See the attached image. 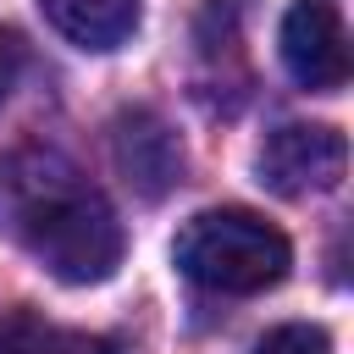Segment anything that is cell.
Returning a JSON list of instances; mask_svg holds the SVG:
<instances>
[{"mask_svg":"<svg viewBox=\"0 0 354 354\" xmlns=\"http://www.w3.org/2000/svg\"><path fill=\"white\" fill-rule=\"evenodd\" d=\"M0 238L72 288L105 282L122 266V221L111 199L50 144H17L0 155Z\"/></svg>","mask_w":354,"mask_h":354,"instance_id":"1","label":"cell"},{"mask_svg":"<svg viewBox=\"0 0 354 354\" xmlns=\"http://www.w3.org/2000/svg\"><path fill=\"white\" fill-rule=\"evenodd\" d=\"M171 260H177V271H183L194 288H205V293H232V299H238V293H266V288H277V282L288 277V266H293V249H288V238H282L266 216L227 205V210H199V216L177 232Z\"/></svg>","mask_w":354,"mask_h":354,"instance_id":"2","label":"cell"},{"mask_svg":"<svg viewBox=\"0 0 354 354\" xmlns=\"http://www.w3.org/2000/svg\"><path fill=\"white\" fill-rule=\"evenodd\" d=\"M260 183L282 199H304V194H326L343 183L348 166V138L326 122H282L277 133H266L260 144Z\"/></svg>","mask_w":354,"mask_h":354,"instance_id":"3","label":"cell"},{"mask_svg":"<svg viewBox=\"0 0 354 354\" xmlns=\"http://www.w3.org/2000/svg\"><path fill=\"white\" fill-rule=\"evenodd\" d=\"M282 66L293 72V83L332 94L348 83V33H343V11L332 0H293L282 17Z\"/></svg>","mask_w":354,"mask_h":354,"instance_id":"4","label":"cell"},{"mask_svg":"<svg viewBox=\"0 0 354 354\" xmlns=\"http://www.w3.org/2000/svg\"><path fill=\"white\" fill-rule=\"evenodd\" d=\"M111 160H116L122 183L149 205L183 183V144L149 105H133L111 122Z\"/></svg>","mask_w":354,"mask_h":354,"instance_id":"5","label":"cell"},{"mask_svg":"<svg viewBox=\"0 0 354 354\" xmlns=\"http://www.w3.org/2000/svg\"><path fill=\"white\" fill-rule=\"evenodd\" d=\"M50 28L77 50H122L138 33V0H39Z\"/></svg>","mask_w":354,"mask_h":354,"instance_id":"6","label":"cell"},{"mask_svg":"<svg viewBox=\"0 0 354 354\" xmlns=\"http://www.w3.org/2000/svg\"><path fill=\"white\" fill-rule=\"evenodd\" d=\"M0 354H116V348L88 332L50 326L33 310H11V315H0Z\"/></svg>","mask_w":354,"mask_h":354,"instance_id":"7","label":"cell"},{"mask_svg":"<svg viewBox=\"0 0 354 354\" xmlns=\"http://www.w3.org/2000/svg\"><path fill=\"white\" fill-rule=\"evenodd\" d=\"M254 354H332V337L310 321H288V326H271L254 343Z\"/></svg>","mask_w":354,"mask_h":354,"instance_id":"8","label":"cell"},{"mask_svg":"<svg viewBox=\"0 0 354 354\" xmlns=\"http://www.w3.org/2000/svg\"><path fill=\"white\" fill-rule=\"evenodd\" d=\"M22 61H28V44L17 28H0V100L11 94V83L22 77Z\"/></svg>","mask_w":354,"mask_h":354,"instance_id":"9","label":"cell"}]
</instances>
